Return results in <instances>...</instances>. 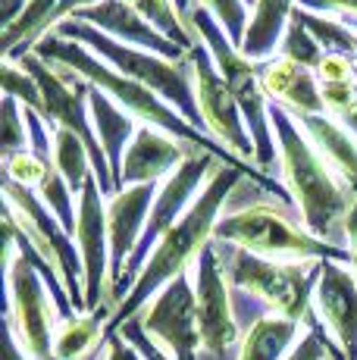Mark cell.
I'll return each mask as SVG.
<instances>
[{"label": "cell", "mask_w": 357, "mask_h": 360, "mask_svg": "<svg viewBox=\"0 0 357 360\" xmlns=\"http://www.w3.org/2000/svg\"><path fill=\"white\" fill-rule=\"evenodd\" d=\"M182 22H185V29L191 32V38L207 44L219 75L226 79L232 98H235L238 110H242L245 126H248L251 141H254V166H257L260 172H266V176L279 172V148H276V135H273L270 98H266L264 85H260L257 63L242 57V51H238L229 41V34L223 32V25H219L204 6L191 4V10L185 13Z\"/></svg>", "instance_id": "5"}, {"label": "cell", "mask_w": 357, "mask_h": 360, "mask_svg": "<svg viewBox=\"0 0 357 360\" xmlns=\"http://www.w3.org/2000/svg\"><path fill=\"white\" fill-rule=\"evenodd\" d=\"M273 135L279 148V176L301 213V223L320 241L348 251V213L357 204V195L326 166L313 150L298 122L279 103H270Z\"/></svg>", "instance_id": "3"}, {"label": "cell", "mask_w": 357, "mask_h": 360, "mask_svg": "<svg viewBox=\"0 0 357 360\" xmlns=\"http://www.w3.org/2000/svg\"><path fill=\"white\" fill-rule=\"evenodd\" d=\"M251 4H257V0H248V6H251Z\"/></svg>", "instance_id": "42"}, {"label": "cell", "mask_w": 357, "mask_h": 360, "mask_svg": "<svg viewBox=\"0 0 357 360\" xmlns=\"http://www.w3.org/2000/svg\"><path fill=\"white\" fill-rule=\"evenodd\" d=\"M6 332L19 342L32 360H53V335L60 326V310L41 273L19 254L6 269Z\"/></svg>", "instance_id": "10"}, {"label": "cell", "mask_w": 357, "mask_h": 360, "mask_svg": "<svg viewBox=\"0 0 357 360\" xmlns=\"http://www.w3.org/2000/svg\"><path fill=\"white\" fill-rule=\"evenodd\" d=\"M53 166L60 169V176L70 182V188L82 198L85 182L94 176V163L88 154L85 141L70 129H53Z\"/></svg>", "instance_id": "25"}, {"label": "cell", "mask_w": 357, "mask_h": 360, "mask_svg": "<svg viewBox=\"0 0 357 360\" xmlns=\"http://www.w3.org/2000/svg\"><path fill=\"white\" fill-rule=\"evenodd\" d=\"M38 195H41V200H44L47 207H51L53 217L60 219V226H63V229L75 238V226H79V195H75V191L70 188V182L60 176L57 166L44 176Z\"/></svg>", "instance_id": "28"}, {"label": "cell", "mask_w": 357, "mask_h": 360, "mask_svg": "<svg viewBox=\"0 0 357 360\" xmlns=\"http://www.w3.org/2000/svg\"><path fill=\"white\" fill-rule=\"evenodd\" d=\"M188 150L191 144L178 141L167 131L154 126H138L126 150V160H122L119 191L132 188V185H163L185 163Z\"/></svg>", "instance_id": "17"}, {"label": "cell", "mask_w": 357, "mask_h": 360, "mask_svg": "<svg viewBox=\"0 0 357 360\" xmlns=\"http://www.w3.org/2000/svg\"><path fill=\"white\" fill-rule=\"evenodd\" d=\"M138 323L173 360H201L195 273H185L169 282L138 314Z\"/></svg>", "instance_id": "12"}, {"label": "cell", "mask_w": 357, "mask_h": 360, "mask_svg": "<svg viewBox=\"0 0 357 360\" xmlns=\"http://www.w3.org/2000/svg\"><path fill=\"white\" fill-rule=\"evenodd\" d=\"M53 34H60V38H66V41H75V44H85L98 60H104L107 66H113L116 72L126 75V79L157 91L169 107H176L191 126L204 131L201 107H197V94H195V72H191L188 57L173 63V60H163V57H157V53L119 44V41H113L110 34L98 32L94 25L82 22V19H66V22H60L57 29H53ZM204 135H207V131H204Z\"/></svg>", "instance_id": "7"}, {"label": "cell", "mask_w": 357, "mask_h": 360, "mask_svg": "<svg viewBox=\"0 0 357 360\" xmlns=\"http://www.w3.org/2000/svg\"><path fill=\"white\" fill-rule=\"evenodd\" d=\"M51 169H53V166L41 163L32 150H22V154L6 157V160H4V179L25 185V188H35V191L41 188V182H44V176Z\"/></svg>", "instance_id": "34"}, {"label": "cell", "mask_w": 357, "mask_h": 360, "mask_svg": "<svg viewBox=\"0 0 357 360\" xmlns=\"http://www.w3.org/2000/svg\"><path fill=\"white\" fill-rule=\"evenodd\" d=\"M160 185H132V188L116 191L107 200V232H110V288H107V307L110 297L119 288L126 263L138 251V241L148 226L150 207L157 200Z\"/></svg>", "instance_id": "16"}, {"label": "cell", "mask_w": 357, "mask_h": 360, "mask_svg": "<svg viewBox=\"0 0 357 360\" xmlns=\"http://www.w3.org/2000/svg\"><path fill=\"white\" fill-rule=\"evenodd\" d=\"M126 4L138 13L144 22H150L157 32L163 34V38H169L173 44L182 47V51H191L195 44H201V41H195L191 38V32L185 29L182 13H178L176 0H126Z\"/></svg>", "instance_id": "27"}, {"label": "cell", "mask_w": 357, "mask_h": 360, "mask_svg": "<svg viewBox=\"0 0 357 360\" xmlns=\"http://www.w3.org/2000/svg\"><path fill=\"white\" fill-rule=\"evenodd\" d=\"M72 19H82V22L94 25L98 32L110 34V38L119 41V44L138 47V51H148V53H157V57L173 60V63H178V60L188 57V51H182V47L173 44L169 38H163L154 25L144 22V19L126 4V0H104V4L91 6V10H82L79 16H72Z\"/></svg>", "instance_id": "18"}, {"label": "cell", "mask_w": 357, "mask_h": 360, "mask_svg": "<svg viewBox=\"0 0 357 360\" xmlns=\"http://www.w3.org/2000/svg\"><path fill=\"white\" fill-rule=\"evenodd\" d=\"M188 60H191V72H195V94H197V107H201L204 131H207L214 141L223 144L229 154H235L238 160L254 166L251 131H248V126H245L242 110H238L235 98H232L226 79L219 75L207 44L201 41V44L191 47Z\"/></svg>", "instance_id": "11"}, {"label": "cell", "mask_w": 357, "mask_h": 360, "mask_svg": "<svg viewBox=\"0 0 357 360\" xmlns=\"http://www.w3.org/2000/svg\"><path fill=\"white\" fill-rule=\"evenodd\" d=\"M195 295H197V323H201V351L214 360H223L226 354L242 345L245 332L238 329L235 304H232V288L223 273L219 254L210 241L204 254L195 263Z\"/></svg>", "instance_id": "13"}, {"label": "cell", "mask_w": 357, "mask_h": 360, "mask_svg": "<svg viewBox=\"0 0 357 360\" xmlns=\"http://www.w3.org/2000/svg\"><path fill=\"white\" fill-rule=\"evenodd\" d=\"M229 288L238 295H251L260 301L264 314H279L294 323L311 326L317 320L313 314V292L323 273V263H283L266 260L235 245L214 241Z\"/></svg>", "instance_id": "6"}, {"label": "cell", "mask_w": 357, "mask_h": 360, "mask_svg": "<svg viewBox=\"0 0 357 360\" xmlns=\"http://www.w3.org/2000/svg\"><path fill=\"white\" fill-rule=\"evenodd\" d=\"M257 75L270 103H279L288 113H326L320 79L311 69H301L283 57H273L266 63H257Z\"/></svg>", "instance_id": "19"}, {"label": "cell", "mask_w": 357, "mask_h": 360, "mask_svg": "<svg viewBox=\"0 0 357 360\" xmlns=\"http://www.w3.org/2000/svg\"><path fill=\"white\" fill-rule=\"evenodd\" d=\"M304 323H294L279 314H264L245 329L235 360H285L304 338Z\"/></svg>", "instance_id": "24"}, {"label": "cell", "mask_w": 357, "mask_h": 360, "mask_svg": "<svg viewBox=\"0 0 357 360\" xmlns=\"http://www.w3.org/2000/svg\"><path fill=\"white\" fill-rule=\"evenodd\" d=\"M294 10H298V0H257L248 32H245V44L238 47L242 57L251 63H266L279 57V44L292 25Z\"/></svg>", "instance_id": "22"}, {"label": "cell", "mask_w": 357, "mask_h": 360, "mask_svg": "<svg viewBox=\"0 0 357 360\" xmlns=\"http://www.w3.org/2000/svg\"><path fill=\"white\" fill-rule=\"evenodd\" d=\"M214 241L245 248V251L266 260H283V263L335 260L351 266V254L345 248L326 245V241H320L317 235L304 229L288 188L270 176L266 179L245 176L229 191L223 217H219L214 229Z\"/></svg>", "instance_id": "1"}, {"label": "cell", "mask_w": 357, "mask_h": 360, "mask_svg": "<svg viewBox=\"0 0 357 360\" xmlns=\"http://www.w3.org/2000/svg\"><path fill=\"white\" fill-rule=\"evenodd\" d=\"M191 4H195V0H176V6H178V13H182V19H185V13L191 10Z\"/></svg>", "instance_id": "41"}, {"label": "cell", "mask_w": 357, "mask_h": 360, "mask_svg": "<svg viewBox=\"0 0 357 360\" xmlns=\"http://www.w3.org/2000/svg\"><path fill=\"white\" fill-rule=\"evenodd\" d=\"M6 360H32L22 348H19V342L10 335V332H6Z\"/></svg>", "instance_id": "40"}, {"label": "cell", "mask_w": 357, "mask_h": 360, "mask_svg": "<svg viewBox=\"0 0 357 360\" xmlns=\"http://www.w3.org/2000/svg\"><path fill=\"white\" fill-rule=\"evenodd\" d=\"M279 57L288 60V63H294V66H301V69L317 72L320 63L326 60V51H323V47L317 44V38H313V34L307 32L298 19H292L283 44H279Z\"/></svg>", "instance_id": "29"}, {"label": "cell", "mask_w": 357, "mask_h": 360, "mask_svg": "<svg viewBox=\"0 0 357 360\" xmlns=\"http://www.w3.org/2000/svg\"><path fill=\"white\" fill-rule=\"evenodd\" d=\"M348 254H351V269L357 276V204L351 207V213H348Z\"/></svg>", "instance_id": "39"}, {"label": "cell", "mask_w": 357, "mask_h": 360, "mask_svg": "<svg viewBox=\"0 0 357 360\" xmlns=\"http://www.w3.org/2000/svg\"><path fill=\"white\" fill-rule=\"evenodd\" d=\"M285 360H345V354L339 351V345L329 338V332L320 326V320H313L307 326L304 338L294 345V351Z\"/></svg>", "instance_id": "33"}, {"label": "cell", "mask_w": 357, "mask_h": 360, "mask_svg": "<svg viewBox=\"0 0 357 360\" xmlns=\"http://www.w3.org/2000/svg\"><path fill=\"white\" fill-rule=\"evenodd\" d=\"M98 4H104V0H60V6H57V25L66 22V19H72V16H79L82 10H91V6H98Z\"/></svg>", "instance_id": "38"}, {"label": "cell", "mask_w": 357, "mask_h": 360, "mask_svg": "<svg viewBox=\"0 0 357 360\" xmlns=\"http://www.w3.org/2000/svg\"><path fill=\"white\" fill-rule=\"evenodd\" d=\"M32 53H38V57L47 60V63H60V66L72 69V72H79L82 79H88L94 88H100L110 101L119 103L126 113H132L141 126H154V129L167 131V135L178 138V141L191 144V148L210 150V154H216L219 160H226L232 166H251V163L238 160L235 154H229L223 144L214 141L210 135H204L201 129H195L176 107H169V103L163 101L157 91H150V88L138 85V82L126 79V75H119L113 66H107L104 60H98L85 44H75V41H66V38H60V34L51 32V34H44V38L38 41Z\"/></svg>", "instance_id": "4"}, {"label": "cell", "mask_w": 357, "mask_h": 360, "mask_svg": "<svg viewBox=\"0 0 357 360\" xmlns=\"http://www.w3.org/2000/svg\"><path fill=\"white\" fill-rule=\"evenodd\" d=\"M110 320H113V307L60 320L53 335V360H98L100 351H107Z\"/></svg>", "instance_id": "23"}, {"label": "cell", "mask_w": 357, "mask_h": 360, "mask_svg": "<svg viewBox=\"0 0 357 360\" xmlns=\"http://www.w3.org/2000/svg\"><path fill=\"white\" fill-rule=\"evenodd\" d=\"M116 332H119V335H122V338H126V342H129V345H132V348H135V351H138V354H141L144 360H173V357H169V354H167V351H163V348H160V345H157V342H154V338H150V335H148V332H144V329H141L138 316H132V320H126V323H122V326H119V329H116Z\"/></svg>", "instance_id": "35"}, {"label": "cell", "mask_w": 357, "mask_h": 360, "mask_svg": "<svg viewBox=\"0 0 357 360\" xmlns=\"http://www.w3.org/2000/svg\"><path fill=\"white\" fill-rule=\"evenodd\" d=\"M0 116H4V138H0V160L16 157L22 150H29V126L22 116V103L10 94H4L0 103Z\"/></svg>", "instance_id": "30"}, {"label": "cell", "mask_w": 357, "mask_h": 360, "mask_svg": "<svg viewBox=\"0 0 357 360\" xmlns=\"http://www.w3.org/2000/svg\"><path fill=\"white\" fill-rule=\"evenodd\" d=\"M4 207L13 213L19 229L29 235L32 245L41 251V257L60 269L75 314H85V266H82L75 238L60 226V219L51 213V207L41 200L35 188H25V185L4 179Z\"/></svg>", "instance_id": "9"}, {"label": "cell", "mask_w": 357, "mask_h": 360, "mask_svg": "<svg viewBox=\"0 0 357 360\" xmlns=\"http://www.w3.org/2000/svg\"><path fill=\"white\" fill-rule=\"evenodd\" d=\"M104 360H144L119 332H107V351H104Z\"/></svg>", "instance_id": "37"}, {"label": "cell", "mask_w": 357, "mask_h": 360, "mask_svg": "<svg viewBox=\"0 0 357 360\" xmlns=\"http://www.w3.org/2000/svg\"><path fill=\"white\" fill-rule=\"evenodd\" d=\"M195 4L204 6V10L223 25V32L229 34L232 44L235 47L245 44V32H248V22H251L248 0H195Z\"/></svg>", "instance_id": "31"}, {"label": "cell", "mask_w": 357, "mask_h": 360, "mask_svg": "<svg viewBox=\"0 0 357 360\" xmlns=\"http://www.w3.org/2000/svg\"><path fill=\"white\" fill-rule=\"evenodd\" d=\"M216 163H226V160H219V157L210 154V150L191 148L188 157H185V163L178 166L173 176H169L167 182L160 185L154 207H150L148 226H144V235H141V241H138V251L129 257L119 288H116L113 297H110V307H119V304L126 301V295L132 292L135 279L141 276L144 263H148V257L154 254V248L160 245V238L169 229H173V226L185 217V213L191 210V204L197 200V195L207 188V182H210V176H214Z\"/></svg>", "instance_id": "8"}, {"label": "cell", "mask_w": 357, "mask_h": 360, "mask_svg": "<svg viewBox=\"0 0 357 360\" xmlns=\"http://www.w3.org/2000/svg\"><path fill=\"white\" fill-rule=\"evenodd\" d=\"M245 176H257L266 179V172H260L257 166H232V163H216L214 176H210L207 188L197 195V200L191 204V210L160 238V245L154 248V254L144 263L141 276L135 279L132 292L126 295V301L116 307L113 320H110L107 332H116L126 320L138 316L163 288L169 285L178 276L191 273L197 257L204 254V248L214 241V229L223 217V207L229 191L242 182ZM273 179V176H270Z\"/></svg>", "instance_id": "2"}, {"label": "cell", "mask_w": 357, "mask_h": 360, "mask_svg": "<svg viewBox=\"0 0 357 360\" xmlns=\"http://www.w3.org/2000/svg\"><path fill=\"white\" fill-rule=\"evenodd\" d=\"M357 57H342V53H326V60L317 69L320 85H335V82H354Z\"/></svg>", "instance_id": "36"}, {"label": "cell", "mask_w": 357, "mask_h": 360, "mask_svg": "<svg viewBox=\"0 0 357 360\" xmlns=\"http://www.w3.org/2000/svg\"><path fill=\"white\" fill-rule=\"evenodd\" d=\"M288 116L298 122V129L307 135V141L326 160L329 169L357 195V138L345 129V122L329 113H288Z\"/></svg>", "instance_id": "20"}, {"label": "cell", "mask_w": 357, "mask_h": 360, "mask_svg": "<svg viewBox=\"0 0 357 360\" xmlns=\"http://www.w3.org/2000/svg\"><path fill=\"white\" fill-rule=\"evenodd\" d=\"M313 314L345 360H357V276L348 263H323L313 292Z\"/></svg>", "instance_id": "15"}, {"label": "cell", "mask_w": 357, "mask_h": 360, "mask_svg": "<svg viewBox=\"0 0 357 360\" xmlns=\"http://www.w3.org/2000/svg\"><path fill=\"white\" fill-rule=\"evenodd\" d=\"M75 245L85 266V314L107 307L104 288H110V232H107V198L98 176H91L79 198V226ZM116 314V310H113Z\"/></svg>", "instance_id": "14"}, {"label": "cell", "mask_w": 357, "mask_h": 360, "mask_svg": "<svg viewBox=\"0 0 357 360\" xmlns=\"http://www.w3.org/2000/svg\"><path fill=\"white\" fill-rule=\"evenodd\" d=\"M88 110H91L94 135H98L100 148H104V154H107L110 172H113V185H116V191H119L122 160H126V150H129V144H132L141 122L135 120L132 113H126L116 101H110L107 94L94 85H91V91H88Z\"/></svg>", "instance_id": "21"}, {"label": "cell", "mask_w": 357, "mask_h": 360, "mask_svg": "<svg viewBox=\"0 0 357 360\" xmlns=\"http://www.w3.org/2000/svg\"><path fill=\"white\" fill-rule=\"evenodd\" d=\"M307 32L317 38V44L326 53H342V57H357V32H351L345 22L332 16H323V13H311L304 6L294 10V16Z\"/></svg>", "instance_id": "26"}, {"label": "cell", "mask_w": 357, "mask_h": 360, "mask_svg": "<svg viewBox=\"0 0 357 360\" xmlns=\"http://www.w3.org/2000/svg\"><path fill=\"white\" fill-rule=\"evenodd\" d=\"M0 79H4V94L16 98L22 107L35 110V113L44 116V98H41L38 82L32 79L19 63H4L0 66Z\"/></svg>", "instance_id": "32"}]
</instances>
